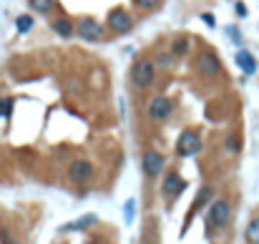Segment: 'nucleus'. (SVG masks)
Returning a JSON list of instances; mask_svg holds the SVG:
<instances>
[{
  "instance_id": "nucleus-1",
  "label": "nucleus",
  "mask_w": 259,
  "mask_h": 244,
  "mask_svg": "<svg viewBox=\"0 0 259 244\" xmlns=\"http://www.w3.org/2000/svg\"><path fill=\"white\" fill-rule=\"evenodd\" d=\"M207 219H209L211 229H226L229 222H232V204H229V199H224V196L211 199Z\"/></svg>"
},
{
  "instance_id": "nucleus-2",
  "label": "nucleus",
  "mask_w": 259,
  "mask_h": 244,
  "mask_svg": "<svg viewBox=\"0 0 259 244\" xmlns=\"http://www.w3.org/2000/svg\"><path fill=\"white\" fill-rule=\"evenodd\" d=\"M154 78H156V63L151 58H141V61L134 63V68H131V83L136 86L138 91L149 88V86L154 83Z\"/></svg>"
},
{
  "instance_id": "nucleus-3",
  "label": "nucleus",
  "mask_w": 259,
  "mask_h": 244,
  "mask_svg": "<svg viewBox=\"0 0 259 244\" xmlns=\"http://www.w3.org/2000/svg\"><path fill=\"white\" fill-rule=\"evenodd\" d=\"M146 113H149V119L154 123H164V121L171 119V113H174V104H171L164 93H156V96H151V101L146 106Z\"/></svg>"
},
{
  "instance_id": "nucleus-4",
  "label": "nucleus",
  "mask_w": 259,
  "mask_h": 244,
  "mask_svg": "<svg viewBox=\"0 0 259 244\" xmlns=\"http://www.w3.org/2000/svg\"><path fill=\"white\" fill-rule=\"evenodd\" d=\"M194 68H196V73H199L201 78H217V76H222V61H219L211 51H201V53L196 55Z\"/></svg>"
},
{
  "instance_id": "nucleus-5",
  "label": "nucleus",
  "mask_w": 259,
  "mask_h": 244,
  "mask_svg": "<svg viewBox=\"0 0 259 244\" xmlns=\"http://www.w3.org/2000/svg\"><path fill=\"white\" fill-rule=\"evenodd\" d=\"M68 176L70 181H73L76 186H86V184H91L93 176H96V169L91 161H86V159H76L73 164L68 166Z\"/></svg>"
},
{
  "instance_id": "nucleus-6",
  "label": "nucleus",
  "mask_w": 259,
  "mask_h": 244,
  "mask_svg": "<svg viewBox=\"0 0 259 244\" xmlns=\"http://www.w3.org/2000/svg\"><path fill=\"white\" fill-rule=\"evenodd\" d=\"M106 23H108V31L116 33V35H123V33H128L134 28V18H131V13H128L126 8H113L108 13Z\"/></svg>"
},
{
  "instance_id": "nucleus-7",
  "label": "nucleus",
  "mask_w": 259,
  "mask_h": 244,
  "mask_svg": "<svg viewBox=\"0 0 259 244\" xmlns=\"http://www.w3.org/2000/svg\"><path fill=\"white\" fill-rule=\"evenodd\" d=\"M166 166V159H164V154L161 151H156V149H146L141 156V169H143V174H146L149 179H156L164 171Z\"/></svg>"
},
{
  "instance_id": "nucleus-8",
  "label": "nucleus",
  "mask_w": 259,
  "mask_h": 244,
  "mask_svg": "<svg viewBox=\"0 0 259 244\" xmlns=\"http://www.w3.org/2000/svg\"><path fill=\"white\" fill-rule=\"evenodd\" d=\"M199 149H201V134L194 131V128H186L176 141V154L184 156V159H189V156L199 154Z\"/></svg>"
},
{
  "instance_id": "nucleus-9",
  "label": "nucleus",
  "mask_w": 259,
  "mask_h": 244,
  "mask_svg": "<svg viewBox=\"0 0 259 244\" xmlns=\"http://www.w3.org/2000/svg\"><path fill=\"white\" fill-rule=\"evenodd\" d=\"M76 35L83 38V40H101V35H104V28H101V23L96 18H78L76 23Z\"/></svg>"
},
{
  "instance_id": "nucleus-10",
  "label": "nucleus",
  "mask_w": 259,
  "mask_h": 244,
  "mask_svg": "<svg viewBox=\"0 0 259 244\" xmlns=\"http://www.w3.org/2000/svg\"><path fill=\"white\" fill-rule=\"evenodd\" d=\"M184 189H186V181L181 179V174H179V171H169V174L164 176V184H161V194H164L166 199H174V196H179Z\"/></svg>"
},
{
  "instance_id": "nucleus-11",
  "label": "nucleus",
  "mask_w": 259,
  "mask_h": 244,
  "mask_svg": "<svg viewBox=\"0 0 259 244\" xmlns=\"http://www.w3.org/2000/svg\"><path fill=\"white\" fill-rule=\"evenodd\" d=\"M51 28H53V33H58L61 38L76 35V23L68 20V18H53V20H51Z\"/></svg>"
},
{
  "instance_id": "nucleus-12",
  "label": "nucleus",
  "mask_w": 259,
  "mask_h": 244,
  "mask_svg": "<svg viewBox=\"0 0 259 244\" xmlns=\"http://www.w3.org/2000/svg\"><path fill=\"white\" fill-rule=\"evenodd\" d=\"M211 199H214V186H201V189H199V194H196V199H194V204H191V214H196V211H201V209H204L209 202H211Z\"/></svg>"
},
{
  "instance_id": "nucleus-13",
  "label": "nucleus",
  "mask_w": 259,
  "mask_h": 244,
  "mask_svg": "<svg viewBox=\"0 0 259 244\" xmlns=\"http://www.w3.org/2000/svg\"><path fill=\"white\" fill-rule=\"evenodd\" d=\"M237 66H239L247 76L257 73V61H254V55H252L249 51H237Z\"/></svg>"
},
{
  "instance_id": "nucleus-14",
  "label": "nucleus",
  "mask_w": 259,
  "mask_h": 244,
  "mask_svg": "<svg viewBox=\"0 0 259 244\" xmlns=\"http://www.w3.org/2000/svg\"><path fill=\"white\" fill-rule=\"evenodd\" d=\"M96 222H98L96 214H86V217H81V219H76V222L66 224L63 229H66V232H81V229H88V227H93Z\"/></svg>"
},
{
  "instance_id": "nucleus-15",
  "label": "nucleus",
  "mask_w": 259,
  "mask_h": 244,
  "mask_svg": "<svg viewBox=\"0 0 259 244\" xmlns=\"http://www.w3.org/2000/svg\"><path fill=\"white\" fill-rule=\"evenodd\" d=\"M171 53H174L176 58H184V55L189 53V38H186V35H176L174 43H171Z\"/></svg>"
},
{
  "instance_id": "nucleus-16",
  "label": "nucleus",
  "mask_w": 259,
  "mask_h": 244,
  "mask_svg": "<svg viewBox=\"0 0 259 244\" xmlns=\"http://www.w3.org/2000/svg\"><path fill=\"white\" fill-rule=\"evenodd\" d=\"M244 237H247L249 244H259V214L249 219L247 229H244Z\"/></svg>"
},
{
  "instance_id": "nucleus-17",
  "label": "nucleus",
  "mask_w": 259,
  "mask_h": 244,
  "mask_svg": "<svg viewBox=\"0 0 259 244\" xmlns=\"http://www.w3.org/2000/svg\"><path fill=\"white\" fill-rule=\"evenodd\" d=\"M28 3H31V8L35 13H40V16H48V13H53V8H55V0H28Z\"/></svg>"
},
{
  "instance_id": "nucleus-18",
  "label": "nucleus",
  "mask_w": 259,
  "mask_h": 244,
  "mask_svg": "<svg viewBox=\"0 0 259 244\" xmlns=\"http://www.w3.org/2000/svg\"><path fill=\"white\" fill-rule=\"evenodd\" d=\"M131 3H134L136 10L149 13V10H154V8H159V5H161V0H131Z\"/></svg>"
},
{
  "instance_id": "nucleus-19",
  "label": "nucleus",
  "mask_w": 259,
  "mask_h": 244,
  "mask_svg": "<svg viewBox=\"0 0 259 244\" xmlns=\"http://www.w3.org/2000/svg\"><path fill=\"white\" fill-rule=\"evenodd\" d=\"M239 146H242V139L232 131V134L226 136V154H237V151H239Z\"/></svg>"
},
{
  "instance_id": "nucleus-20",
  "label": "nucleus",
  "mask_w": 259,
  "mask_h": 244,
  "mask_svg": "<svg viewBox=\"0 0 259 244\" xmlns=\"http://www.w3.org/2000/svg\"><path fill=\"white\" fill-rule=\"evenodd\" d=\"M16 25H18L20 33H28V31L33 28V18H31V16H20V18L16 20Z\"/></svg>"
},
{
  "instance_id": "nucleus-21",
  "label": "nucleus",
  "mask_w": 259,
  "mask_h": 244,
  "mask_svg": "<svg viewBox=\"0 0 259 244\" xmlns=\"http://www.w3.org/2000/svg\"><path fill=\"white\" fill-rule=\"evenodd\" d=\"M174 58H176L174 53H161L159 58H156V68H159V66H169V63L174 61Z\"/></svg>"
},
{
  "instance_id": "nucleus-22",
  "label": "nucleus",
  "mask_w": 259,
  "mask_h": 244,
  "mask_svg": "<svg viewBox=\"0 0 259 244\" xmlns=\"http://www.w3.org/2000/svg\"><path fill=\"white\" fill-rule=\"evenodd\" d=\"M10 108H13V101L10 98H3L0 101V116H10Z\"/></svg>"
},
{
  "instance_id": "nucleus-23",
  "label": "nucleus",
  "mask_w": 259,
  "mask_h": 244,
  "mask_svg": "<svg viewBox=\"0 0 259 244\" xmlns=\"http://www.w3.org/2000/svg\"><path fill=\"white\" fill-rule=\"evenodd\" d=\"M237 13H239V16H247V8H244V3H237Z\"/></svg>"
},
{
  "instance_id": "nucleus-24",
  "label": "nucleus",
  "mask_w": 259,
  "mask_h": 244,
  "mask_svg": "<svg viewBox=\"0 0 259 244\" xmlns=\"http://www.w3.org/2000/svg\"><path fill=\"white\" fill-rule=\"evenodd\" d=\"M5 242H8V244H18V242H13V239H8V237H5Z\"/></svg>"
}]
</instances>
